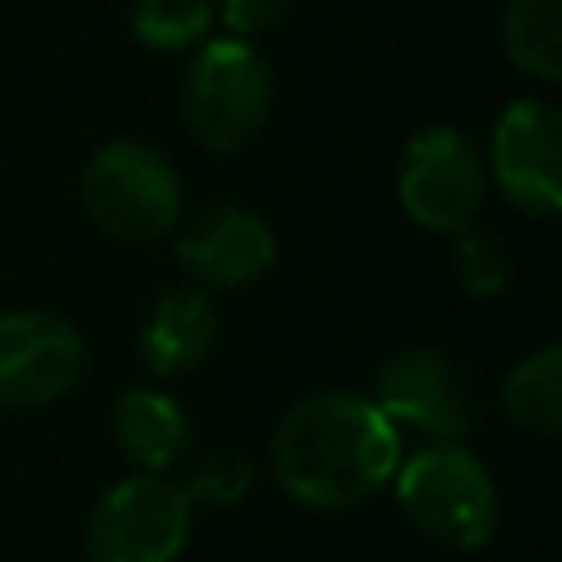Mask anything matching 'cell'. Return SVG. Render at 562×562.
Segmentation results:
<instances>
[{
	"label": "cell",
	"instance_id": "obj_1",
	"mask_svg": "<svg viewBox=\"0 0 562 562\" xmlns=\"http://www.w3.org/2000/svg\"><path fill=\"white\" fill-rule=\"evenodd\" d=\"M268 461L290 501L342 514L391 483L400 465V426L373 404V395L325 386L285 408Z\"/></svg>",
	"mask_w": 562,
	"mask_h": 562
},
{
	"label": "cell",
	"instance_id": "obj_2",
	"mask_svg": "<svg viewBox=\"0 0 562 562\" xmlns=\"http://www.w3.org/2000/svg\"><path fill=\"white\" fill-rule=\"evenodd\" d=\"M391 483L400 514L422 540L452 553H474L496 536V483L461 439H430L408 461L400 457Z\"/></svg>",
	"mask_w": 562,
	"mask_h": 562
},
{
	"label": "cell",
	"instance_id": "obj_3",
	"mask_svg": "<svg viewBox=\"0 0 562 562\" xmlns=\"http://www.w3.org/2000/svg\"><path fill=\"white\" fill-rule=\"evenodd\" d=\"M272 110V70L241 35H206L180 79L184 132L211 154H237Z\"/></svg>",
	"mask_w": 562,
	"mask_h": 562
},
{
	"label": "cell",
	"instance_id": "obj_4",
	"mask_svg": "<svg viewBox=\"0 0 562 562\" xmlns=\"http://www.w3.org/2000/svg\"><path fill=\"white\" fill-rule=\"evenodd\" d=\"M88 220L127 246L158 241L180 220V176L162 149L145 140H105L79 176Z\"/></svg>",
	"mask_w": 562,
	"mask_h": 562
},
{
	"label": "cell",
	"instance_id": "obj_5",
	"mask_svg": "<svg viewBox=\"0 0 562 562\" xmlns=\"http://www.w3.org/2000/svg\"><path fill=\"white\" fill-rule=\"evenodd\" d=\"M193 531V501L167 474L119 479L88 518V562H176Z\"/></svg>",
	"mask_w": 562,
	"mask_h": 562
},
{
	"label": "cell",
	"instance_id": "obj_6",
	"mask_svg": "<svg viewBox=\"0 0 562 562\" xmlns=\"http://www.w3.org/2000/svg\"><path fill=\"white\" fill-rule=\"evenodd\" d=\"M395 193L413 224L452 237L487 202V162L457 127H422L404 145Z\"/></svg>",
	"mask_w": 562,
	"mask_h": 562
},
{
	"label": "cell",
	"instance_id": "obj_7",
	"mask_svg": "<svg viewBox=\"0 0 562 562\" xmlns=\"http://www.w3.org/2000/svg\"><path fill=\"white\" fill-rule=\"evenodd\" d=\"M487 171L501 198L536 220L562 211V110L544 97H518L492 127Z\"/></svg>",
	"mask_w": 562,
	"mask_h": 562
},
{
	"label": "cell",
	"instance_id": "obj_8",
	"mask_svg": "<svg viewBox=\"0 0 562 562\" xmlns=\"http://www.w3.org/2000/svg\"><path fill=\"white\" fill-rule=\"evenodd\" d=\"M88 347L79 329L53 312H0V408H48L83 378Z\"/></svg>",
	"mask_w": 562,
	"mask_h": 562
},
{
	"label": "cell",
	"instance_id": "obj_9",
	"mask_svg": "<svg viewBox=\"0 0 562 562\" xmlns=\"http://www.w3.org/2000/svg\"><path fill=\"white\" fill-rule=\"evenodd\" d=\"M373 404L395 426H417L430 439H461L470 430V391L439 347H400L373 378Z\"/></svg>",
	"mask_w": 562,
	"mask_h": 562
},
{
	"label": "cell",
	"instance_id": "obj_10",
	"mask_svg": "<svg viewBox=\"0 0 562 562\" xmlns=\"http://www.w3.org/2000/svg\"><path fill=\"white\" fill-rule=\"evenodd\" d=\"M176 259L202 290H241L277 263V237L259 211L220 202L176 233Z\"/></svg>",
	"mask_w": 562,
	"mask_h": 562
},
{
	"label": "cell",
	"instance_id": "obj_11",
	"mask_svg": "<svg viewBox=\"0 0 562 562\" xmlns=\"http://www.w3.org/2000/svg\"><path fill=\"white\" fill-rule=\"evenodd\" d=\"M220 334V316L215 303L202 285H171L162 290L136 334V356L154 378H180L193 373Z\"/></svg>",
	"mask_w": 562,
	"mask_h": 562
},
{
	"label": "cell",
	"instance_id": "obj_12",
	"mask_svg": "<svg viewBox=\"0 0 562 562\" xmlns=\"http://www.w3.org/2000/svg\"><path fill=\"white\" fill-rule=\"evenodd\" d=\"M110 430L119 452L149 474H167L189 448H193V422L189 413L158 386H127L114 400Z\"/></svg>",
	"mask_w": 562,
	"mask_h": 562
},
{
	"label": "cell",
	"instance_id": "obj_13",
	"mask_svg": "<svg viewBox=\"0 0 562 562\" xmlns=\"http://www.w3.org/2000/svg\"><path fill=\"white\" fill-rule=\"evenodd\" d=\"M501 404L518 430L553 439L562 430V347L549 342L522 356L501 382Z\"/></svg>",
	"mask_w": 562,
	"mask_h": 562
},
{
	"label": "cell",
	"instance_id": "obj_14",
	"mask_svg": "<svg viewBox=\"0 0 562 562\" xmlns=\"http://www.w3.org/2000/svg\"><path fill=\"white\" fill-rule=\"evenodd\" d=\"M501 48L522 75L540 83L562 79V0H505Z\"/></svg>",
	"mask_w": 562,
	"mask_h": 562
},
{
	"label": "cell",
	"instance_id": "obj_15",
	"mask_svg": "<svg viewBox=\"0 0 562 562\" xmlns=\"http://www.w3.org/2000/svg\"><path fill=\"white\" fill-rule=\"evenodd\" d=\"M215 26V0H140L132 9V35L154 53L198 48Z\"/></svg>",
	"mask_w": 562,
	"mask_h": 562
},
{
	"label": "cell",
	"instance_id": "obj_16",
	"mask_svg": "<svg viewBox=\"0 0 562 562\" xmlns=\"http://www.w3.org/2000/svg\"><path fill=\"white\" fill-rule=\"evenodd\" d=\"M452 272L465 294L496 299L514 281V255L501 233H492L483 224H465L452 233Z\"/></svg>",
	"mask_w": 562,
	"mask_h": 562
},
{
	"label": "cell",
	"instance_id": "obj_17",
	"mask_svg": "<svg viewBox=\"0 0 562 562\" xmlns=\"http://www.w3.org/2000/svg\"><path fill=\"white\" fill-rule=\"evenodd\" d=\"M189 492L193 505H211V509H228L233 501L246 496L250 487V461L237 448H211L206 457H198L180 483Z\"/></svg>",
	"mask_w": 562,
	"mask_h": 562
},
{
	"label": "cell",
	"instance_id": "obj_18",
	"mask_svg": "<svg viewBox=\"0 0 562 562\" xmlns=\"http://www.w3.org/2000/svg\"><path fill=\"white\" fill-rule=\"evenodd\" d=\"M290 4H294V0H220V4H215V18L228 26V35L250 40V35L272 31V26L290 13Z\"/></svg>",
	"mask_w": 562,
	"mask_h": 562
}]
</instances>
